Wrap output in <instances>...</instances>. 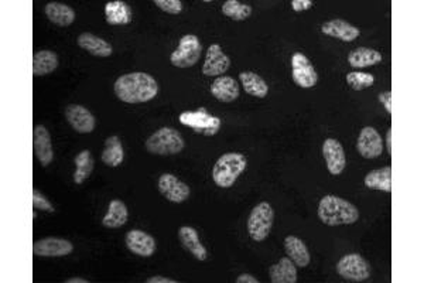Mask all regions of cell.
Returning <instances> with one entry per match:
<instances>
[{"label": "cell", "instance_id": "obj_35", "mask_svg": "<svg viewBox=\"0 0 424 283\" xmlns=\"http://www.w3.org/2000/svg\"><path fill=\"white\" fill-rule=\"evenodd\" d=\"M154 5L170 15H180L183 12V3L180 0H154Z\"/></svg>", "mask_w": 424, "mask_h": 283}, {"label": "cell", "instance_id": "obj_8", "mask_svg": "<svg viewBox=\"0 0 424 283\" xmlns=\"http://www.w3.org/2000/svg\"><path fill=\"white\" fill-rule=\"evenodd\" d=\"M337 272L347 280L365 282L371 276V266L361 255L348 254L338 261Z\"/></svg>", "mask_w": 424, "mask_h": 283}, {"label": "cell", "instance_id": "obj_3", "mask_svg": "<svg viewBox=\"0 0 424 283\" xmlns=\"http://www.w3.org/2000/svg\"><path fill=\"white\" fill-rule=\"evenodd\" d=\"M246 157L241 153H225L216 161L212 169V180L221 188H230L245 172Z\"/></svg>", "mask_w": 424, "mask_h": 283}, {"label": "cell", "instance_id": "obj_18", "mask_svg": "<svg viewBox=\"0 0 424 283\" xmlns=\"http://www.w3.org/2000/svg\"><path fill=\"white\" fill-rule=\"evenodd\" d=\"M321 31L325 35V36H330V37H334V39H338V40H342L345 43H349V42H353L356 40L358 37H360L361 31L358 27L349 24L348 21L345 20H341V19H335V20H330V21H325L322 26H321Z\"/></svg>", "mask_w": 424, "mask_h": 283}, {"label": "cell", "instance_id": "obj_42", "mask_svg": "<svg viewBox=\"0 0 424 283\" xmlns=\"http://www.w3.org/2000/svg\"><path fill=\"white\" fill-rule=\"evenodd\" d=\"M67 283H88V280H85L82 277H73V279H68Z\"/></svg>", "mask_w": 424, "mask_h": 283}, {"label": "cell", "instance_id": "obj_19", "mask_svg": "<svg viewBox=\"0 0 424 283\" xmlns=\"http://www.w3.org/2000/svg\"><path fill=\"white\" fill-rule=\"evenodd\" d=\"M178 238L183 244V246L188 250V253L197 258L199 261H205L208 258V253L207 248L201 244L200 235L197 232V230L192 227H181L178 230Z\"/></svg>", "mask_w": 424, "mask_h": 283}, {"label": "cell", "instance_id": "obj_34", "mask_svg": "<svg viewBox=\"0 0 424 283\" xmlns=\"http://www.w3.org/2000/svg\"><path fill=\"white\" fill-rule=\"evenodd\" d=\"M347 82L348 85L355 89V91H362L365 88H369L375 82V77L368 73H349L347 75Z\"/></svg>", "mask_w": 424, "mask_h": 283}, {"label": "cell", "instance_id": "obj_40", "mask_svg": "<svg viewBox=\"0 0 424 283\" xmlns=\"http://www.w3.org/2000/svg\"><path fill=\"white\" fill-rule=\"evenodd\" d=\"M147 283H177L174 279L170 277H163V276H153L147 279Z\"/></svg>", "mask_w": 424, "mask_h": 283}, {"label": "cell", "instance_id": "obj_4", "mask_svg": "<svg viewBox=\"0 0 424 283\" xmlns=\"http://www.w3.org/2000/svg\"><path fill=\"white\" fill-rule=\"evenodd\" d=\"M185 146L183 136L173 128H161L156 131L147 140L146 149L151 154H177Z\"/></svg>", "mask_w": 424, "mask_h": 283}, {"label": "cell", "instance_id": "obj_28", "mask_svg": "<svg viewBox=\"0 0 424 283\" xmlns=\"http://www.w3.org/2000/svg\"><path fill=\"white\" fill-rule=\"evenodd\" d=\"M365 185L371 190H382L386 193L392 192V167L386 166L369 172L365 176Z\"/></svg>", "mask_w": 424, "mask_h": 283}, {"label": "cell", "instance_id": "obj_7", "mask_svg": "<svg viewBox=\"0 0 424 283\" xmlns=\"http://www.w3.org/2000/svg\"><path fill=\"white\" fill-rule=\"evenodd\" d=\"M203 51V44L197 36L187 35L184 36L178 47L173 51L170 62L177 69H190L199 62Z\"/></svg>", "mask_w": 424, "mask_h": 283}, {"label": "cell", "instance_id": "obj_25", "mask_svg": "<svg viewBox=\"0 0 424 283\" xmlns=\"http://www.w3.org/2000/svg\"><path fill=\"white\" fill-rule=\"evenodd\" d=\"M348 62L352 69L372 67L382 62V54L374 48L358 47L348 55Z\"/></svg>", "mask_w": 424, "mask_h": 283}, {"label": "cell", "instance_id": "obj_37", "mask_svg": "<svg viewBox=\"0 0 424 283\" xmlns=\"http://www.w3.org/2000/svg\"><path fill=\"white\" fill-rule=\"evenodd\" d=\"M311 0H291V9L295 12H303L313 8Z\"/></svg>", "mask_w": 424, "mask_h": 283}, {"label": "cell", "instance_id": "obj_30", "mask_svg": "<svg viewBox=\"0 0 424 283\" xmlns=\"http://www.w3.org/2000/svg\"><path fill=\"white\" fill-rule=\"evenodd\" d=\"M241 82L246 93L256 98H265L269 93V85L266 81L252 71H243L239 74Z\"/></svg>", "mask_w": 424, "mask_h": 283}, {"label": "cell", "instance_id": "obj_20", "mask_svg": "<svg viewBox=\"0 0 424 283\" xmlns=\"http://www.w3.org/2000/svg\"><path fill=\"white\" fill-rule=\"evenodd\" d=\"M211 93L221 102H234L239 97V85L232 77H218L211 85Z\"/></svg>", "mask_w": 424, "mask_h": 283}, {"label": "cell", "instance_id": "obj_17", "mask_svg": "<svg viewBox=\"0 0 424 283\" xmlns=\"http://www.w3.org/2000/svg\"><path fill=\"white\" fill-rule=\"evenodd\" d=\"M33 147H35V153L39 162L44 167H47L54 159V150L51 136L43 125H37L35 131H33Z\"/></svg>", "mask_w": 424, "mask_h": 283}, {"label": "cell", "instance_id": "obj_10", "mask_svg": "<svg viewBox=\"0 0 424 283\" xmlns=\"http://www.w3.org/2000/svg\"><path fill=\"white\" fill-rule=\"evenodd\" d=\"M74 250V245L68 239L48 237L35 242L33 245V253L36 257L43 258H59L67 257Z\"/></svg>", "mask_w": 424, "mask_h": 283}, {"label": "cell", "instance_id": "obj_39", "mask_svg": "<svg viewBox=\"0 0 424 283\" xmlns=\"http://www.w3.org/2000/svg\"><path fill=\"white\" fill-rule=\"evenodd\" d=\"M237 283H259V280L249 273H242L237 277Z\"/></svg>", "mask_w": 424, "mask_h": 283}, {"label": "cell", "instance_id": "obj_14", "mask_svg": "<svg viewBox=\"0 0 424 283\" xmlns=\"http://www.w3.org/2000/svg\"><path fill=\"white\" fill-rule=\"evenodd\" d=\"M231 67V60L228 57L219 44H212L210 46L207 54H205V61L203 66V74L207 77H216L225 74Z\"/></svg>", "mask_w": 424, "mask_h": 283}, {"label": "cell", "instance_id": "obj_15", "mask_svg": "<svg viewBox=\"0 0 424 283\" xmlns=\"http://www.w3.org/2000/svg\"><path fill=\"white\" fill-rule=\"evenodd\" d=\"M65 118L78 134H91L95 129V116L82 105H68L65 108Z\"/></svg>", "mask_w": 424, "mask_h": 283}, {"label": "cell", "instance_id": "obj_27", "mask_svg": "<svg viewBox=\"0 0 424 283\" xmlns=\"http://www.w3.org/2000/svg\"><path fill=\"white\" fill-rule=\"evenodd\" d=\"M58 67V57L54 51L42 50L33 55V75L42 77L51 74Z\"/></svg>", "mask_w": 424, "mask_h": 283}, {"label": "cell", "instance_id": "obj_23", "mask_svg": "<svg viewBox=\"0 0 424 283\" xmlns=\"http://www.w3.org/2000/svg\"><path fill=\"white\" fill-rule=\"evenodd\" d=\"M269 276L273 283H296L297 268L288 257L280 258V261L270 266Z\"/></svg>", "mask_w": 424, "mask_h": 283}, {"label": "cell", "instance_id": "obj_32", "mask_svg": "<svg viewBox=\"0 0 424 283\" xmlns=\"http://www.w3.org/2000/svg\"><path fill=\"white\" fill-rule=\"evenodd\" d=\"M75 173H74V183L82 184L92 173L95 161L89 150H82L75 157Z\"/></svg>", "mask_w": 424, "mask_h": 283}, {"label": "cell", "instance_id": "obj_33", "mask_svg": "<svg viewBox=\"0 0 424 283\" xmlns=\"http://www.w3.org/2000/svg\"><path fill=\"white\" fill-rule=\"evenodd\" d=\"M222 13L235 21H242L250 17L252 8L249 5L238 2V0H226L222 6Z\"/></svg>", "mask_w": 424, "mask_h": 283}, {"label": "cell", "instance_id": "obj_16", "mask_svg": "<svg viewBox=\"0 0 424 283\" xmlns=\"http://www.w3.org/2000/svg\"><path fill=\"white\" fill-rule=\"evenodd\" d=\"M322 154L327 162V169L333 176H338L347 166V157L342 145L337 139H327L322 145Z\"/></svg>", "mask_w": 424, "mask_h": 283}, {"label": "cell", "instance_id": "obj_24", "mask_svg": "<svg viewBox=\"0 0 424 283\" xmlns=\"http://www.w3.org/2000/svg\"><path fill=\"white\" fill-rule=\"evenodd\" d=\"M44 13L51 23L59 27H68L75 20V10L67 5L58 2L47 3Z\"/></svg>", "mask_w": 424, "mask_h": 283}, {"label": "cell", "instance_id": "obj_1", "mask_svg": "<svg viewBox=\"0 0 424 283\" xmlns=\"http://www.w3.org/2000/svg\"><path fill=\"white\" fill-rule=\"evenodd\" d=\"M116 97L126 104H145L158 93L157 81L146 73H130L115 82Z\"/></svg>", "mask_w": 424, "mask_h": 283}, {"label": "cell", "instance_id": "obj_12", "mask_svg": "<svg viewBox=\"0 0 424 283\" xmlns=\"http://www.w3.org/2000/svg\"><path fill=\"white\" fill-rule=\"evenodd\" d=\"M125 241H126L127 249L135 255L149 258V257L154 255V253H156V248H157L156 239L142 230L129 231L126 234Z\"/></svg>", "mask_w": 424, "mask_h": 283}, {"label": "cell", "instance_id": "obj_22", "mask_svg": "<svg viewBox=\"0 0 424 283\" xmlns=\"http://www.w3.org/2000/svg\"><path fill=\"white\" fill-rule=\"evenodd\" d=\"M77 43L82 50L88 51L89 54H92L95 57L105 58V57L112 55V53H113V47L107 40L98 37L92 33H82L78 37Z\"/></svg>", "mask_w": 424, "mask_h": 283}, {"label": "cell", "instance_id": "obj_36", "mask_svg": "<svg viewBox=\"0 0 424 283\" xmlns=\"http://www.w3.org/2000/svg\"><path fill=\"white\" fill-rule=\"evenodd\" d=\"M33 207H35L36 210L54 212V207L51 206V203L39 190L33 192Z\"/></svg>", "mask_w": 424, "mask_h": 283}, {"label": "cell", "instance_id": "obj_11", "mask_svg": "<svg viewBox=\"0 0 424 283\" xmlns=\"http://www.w3.org/2000/svg\"><path fill=\"white\" fill-rule=\"evenodd\" d=\"M158 192L172 203H184L190 197V187L170 173L160 176Z\"/></svg>", "mask_w": 424, "mask_h": 283}, {"label": "cell", "instance_id": "obj_5", "mask_svg": "<svg viewBox=\"0 0 424 283\" xmlns=\"http://www.w3.org/2000/svg\"><path fill=\"white\" fill-rule=\"evenodd\" d=\"M273 219L275 212L269 203L264 201L255 206L248 218V232L250 238L256 242L265 241L272 231Z\"/></svg>", "mask_w": 424, "mask_h": 283}, {"label": "cell", "instance_id": "obj_41", "mask_svg": "<svg viewBox=\"0 0 424 283\" xmlns=\"http://www.w3.org/2000/svg\"><path fill=\"white\" fill-rule=\"evenodd\" d=\"M386 147H387V153L392 154V129H389L386 134Z\"/></svg>", "mask_w": 424, "mask_h": 283}, {"label": "cell", "instance_id": "obj_29", "mask_svg": "<svg viewBox=\"0 0 424 283\" xmlns=\"http://www.w3.org/2000/svg\"><path fill=\"white\" fill-rule=\"evenodd\" d=\"M127 207L120 200H112L108 207V212L102 219L104 227L109 230H116L123 227L127 223Z\"/></svg>", "mask_w": 424, "mask_h": 283}, {"label": "cell", "instance_id": "obj_38", "mask_svg": "<svg viewBox=\"0 0 424 283\" xmlns=\"http://www.w3.org/2000/svg\"><path fill=\"white\" fill-rule=\"evenodd\" d=\"M379 101L383 104V107L387 111V113H392V92L387 91V92L380 93Z\"/></svg>", "mask_w": 424, "mask_h": 283}, {"label": "cell", "instance_id": "obj_13", "mask_svg": "<svg viewBox=\"0 0 424 283\" xmlns=\"http://www.w3.org/2000/svg\"><path fill=\"white\" fill-rule=\"evenodd\" d=\"M356 149L365 159H376L383 152L382 136L375 128L367 127L361 131L360 138H358Z\"/></svg>", "mask_w": 424, "mask_h": 283}, {"label": "cell", "instance_id": "obj_26", "mask_svg": "<svg viewBox=\"0 0 424 283\" xmlns=\"http://www.w3.org/2000/svg\"><path fill=\"white\" fill-rule=\"evenodd\" d=\"M132 9L122 0L109 2L105 6V19L111 26H125L132 21Z\"/></svg>", "mask_w": 424, "mask_h": 283}, {"label": "cell", "instance_id": "obj_21", "mask_svg": "<svg viewBox=\"0 0 424 283\" xmlns=\"http://www.w3.org/2000/svg\"><path fill=\"white\" fill-rule=\"evenodd\" d=\"M284 249H286L287 257L296 264V266H300V268L308 266V264L311 261L308 248L300 238H297L295 235L286 237Z\"/></svg>", "mask_w": 424, "mask_h": 283}, {"label": "cell", "instance_id": "obj_9", "mask_svg": "<svg viewBox=\"0 0 424 283\" xmlns=\"http://www.w3.org/2000/svg\"><path fill=\"white\" fill-rule=\"evenodd\" d=\"M291 77L300 88H313L318 81L317 71L303 53L291 55Z\"/></svg>", "mask_w": 424, "mask_h": 283}, {"label": "cell", "instance_id": "obj_6", "mask_svg": "<svg viewBox=\"0 0 424 283\" xmlns=\"http://www.w3.org/2000/svg\"><path fill=\"white\" fill-rule=\"evenodd\" d=\"M178 120L195 134H201L204 136H214L221 129V119L218 116L210 115L205 108H200L197 111H185L180 113Z\"/></svg>", "mask_w": 424, "mask_h": 283}, {"label": "cell", "instance_id": "obj_2", "mask_svg": "<svg viewBox=\"0 0 424 283\" xmlns=\"http://www.w3.org/2000/svg\"><path fill=\"white\" fill-rule=\"evenodd\" d=\"M318 218L325 226H349L360 219V210L337 196H325L318 204Z\"/></svg>", "mask_w": 424, "mask_h": 283}, {"label": "cell", "instance_id": "obj_31", "mask_svg": "<svg viewBox=\"0 0 424 283\" xmlns=\"http://www.w3.org/2000/svg\"><path fill=\"white\" fill-rule=\"evenodd\" d=\"M125 159V152L122 142L118 136H109L105 142V149L102 152V162L109 167H118Z\"/></svg>", "mask_w": 424, "mask_h": 283}]
</instances>
